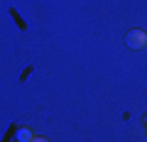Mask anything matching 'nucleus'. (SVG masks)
Returning a JSON list of instances; mask_svg holds the SVG:
<instances>
[{
    "mask_svg": "<svg viewBox=\"0 0 147 142\" xmlns=\"http://www.w3.org/2000/svg\"><path fill=\"white\" fill-rule=\"evenodd\" d=\"M145 125H147V118H145Z\"/></svg>",
    "mask_w": 147,
    "mask_h": 142,
    "instance_id": "20e7f679",
    "label": "nucleus"
},
{
    "mask_svg": "<svg viewBox=\"0 0 147 142\" xmlns=\"http://www.w3.org/2000/svg\"><path fill=\"white\" fill-rule=\"evenodd\" d=\"M125 44L130 49H145L147 47V32L145 30H130L125 37Z\"/></svg>",
    "mask_w": 147,
    "mask_h": 142,
    "instance_id": "f257e3e1",
    "label": "nucleus"
},
{
    "mask_svg": "<svg viewBox=\"0 0 147 142\" xmlns=\"http://www.w3.org/2000/svg\"><path fill=\"white\" fill-rule=\"evenodd\" d=\"M32 137H34V132H32L30 127H20V130H17V142H30Z\"/></svg>",
    "mask_w": 147,
    "mask_h": 142,
    "instance_id": "f03ea898",
    "label": "nucleus"
},
{
    "mask_svg": "<svg viewBox=\"0 0 147 142\" xmlns=\"http://www.w3.org/2000/svg\"><path fill=\"white\" fill-rule=\"evenodd\" d=\"M30 142H49V140H44V137H32Z\"/></svg>",
    "mask_w": 147,
    "mask_h": 142,
    "instance_id": "7ed1b4c3",
    "label": "nucleus"
}]
</instances>
